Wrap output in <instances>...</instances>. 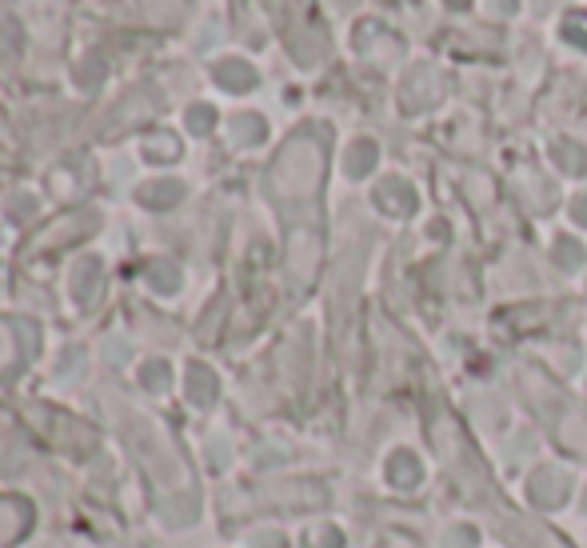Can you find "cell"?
Listing matches in <instances>:
<instances>
[{"mask_svg":"<svg viewBox=\"0 0 587 548\" xmlns=\"http://www.w3.org/2000/svg\"><path fill=\"white\" fill-rule=\"evenodd\" d=\"M584 509H587V492H584Z\"/></svg>","mask_w":587,"mask_h":548,"instance_id":"cell-3","label":"cell"},{"mask_svg":"<svg viewBox=\"0 0 587 548\" xmlns=\"http://www.w3.org/2000/svg\"><path fill=\"white\" fill-rule=\"evenodd\" d=\"M388 477L396 480L400 489H415V485H420V477H424V468H420V460H415L412 453H400V456H391Z\"/></svg>","mask_w":587,"mask_h":548,"instance_id":"cell-2","label":"cell"},{"mask_svg":"<svg viewBox=\"0 0 587 548\" xmlns=\"http://www.w3.org/2000/svg\"><path fill=\"white\" fill-rule=\"evenodd\" d=\"M564 489H567V477H564V473L540 468V473L531 477V497H536L540 504H560V501H564Z\"/></svg>","mask_w":587,"mask_h":548,"instance_id":"cell-1","label":"cell"}]
</instances>
